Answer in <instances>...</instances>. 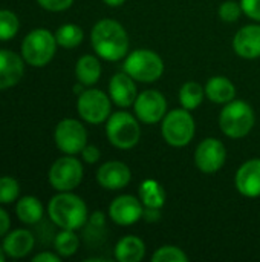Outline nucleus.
Instances as JSON below:
<instances>
[{
	"label": "nucleus",
	"mask_w": 260,
	"mask_h": 262,
	"mask_svg": "<svg viewBox=\"0 0 260 262\" xmlns=\"http://www.w3.org/2000/svg\"><path fill=\"white\" fill-rule=\"evenodd\" d=\"M90 43L95 54L106 61H120L126 58L130 45L126 28L112 18H103L93 25Z\"/></svg>",
	"instance_id": "nucleus-1"
},
{
	"label": "nucleus",
	"mask_w": 260,
	"mask_h": 262,
	"mask_svg": "<svg viewBox=\"0 0 260 262\" xmlns=\"http://www.w3.org/2000/svg\"><path fill=\"white\" fill-rule=\"evenodd\" d=\"M51 221L66 230H78L89 221L86 203L72 192H58L48 204Z\"/></svg>",
	"instance_id": "nucleus-2"
},
{
	"label": "nucleus",
	"mask_w": 260,
	"mask_h": 262,
	"mask_svg": "<svg viewBox=\"0 0 260 262\" xmlns=\"http://www.w3.org/2000/svg\"><path fill=\"white\" fill-rule=\"evenodd\" d=\"M256 124V114L250 103L233 100L224 104L219 114V127L224 135L233 140L247 137Z\"/></svg>",
	"instance_id": "nucleus-3"
},
{
	"label": "nucleus",
	"mask_w": 260,
	"mask_h": 262,
	"mask_svg": "<svg viewBox=\"0 0 260 262\" xmlns=\"http://www.w3.org/2000/svg\"><path fill=\"white\" fill-rule=\"evenodd\" d=\"M164 60L159 54L150 49H135L126 55L123 71L135 81L155 83L164 74Z\"/></svg>",
	"instance_id": "nucleus-4"
},
{
	"label": "nucleus",
	"mask_w": 260,
	"mask_h": 262,
	"mask_svg": "<svg viewBox=\"0 0 260 262\" xmlns=\"http://www.w3.org/2000/svg\"><path fill=\"white\" fill-rule=\"evenodd\" d=\"M196 134V123L190 111L181 107L166 114L161 121V135L172 147H185Z\"/></svg>",
	"instance_id": "nucleus-5"
},
{
	"label": "nucleus",
	"mask_w": 260,
	"mask_h": 262,
	"mask_svg": "<svg viewBox=\"0 0 260 262\" xmlns=\"http://www.w3.org/2000/svg\"><path fill=\"white\" fill-rule=\"evenodd\" d=\"M106 137L109 143L116 149H133L141 138L139 120L124 111L110 114L106 121Z\"/></svg>",
	"instance_id": "nucleus-6"
},
{
	"label": "nucleus",
	"mask_w": 260,
	"mask_h": 262,
	"mask_svg": "<svg viewBox=\"0 0 260 262\" xmlns=\"http://www.w3.org/2000/svg\"><path fill=\"white\" fill-rule=\"evenodd\" d=\"M57 45L55 34L44 28H37L23 38L21 57L28 64L43 68L54 58Z\"/></svg>",
	"instance_id": "nucleus-7"
},
{
	"label": "nucleus",
	"mask_w": 260,
	"mask_h": 262,
	"mask_svg": "<svg viewBox=\"0 0 260 262\" xmlns=\"http://www.w3.org/2000/svg\"><path fill=\"white\" fill-rule=\"evenodd\" d=\"M77 111L81 120L89 124H101L112 114V100L109 94L100 89H84L77 100Z\"/></svg>",
	"instance_id": "nucleus-8"
},
{
	"label": "nucleus",
	"mask_w": 260,
	"mask_h": 262,
	"mask_svg": "<svg viewBox=\"0 0 260 262\" xmlns=\"http://www.w3.org/2000/svg\"><path fill=\"white\" fill-rule=\"evenodd\" d=\"M84 169L74 155H64L49 169V183L57 192H72L83 181Z\"/></svg>",
	"instance_id": "nucleus-9"
},
{
	"label": "nucleus",
	"mask_w": 260,
	"mask_h": 262,
	"mask_svg": "<svg viewBox=\"0 0 260 262\" xmlns=\"http://www.w3.org/2000/svg\"><path fill=\"white\" fill-rule=\"evenodd\" d=\"M54 141L58 150L64 155H77L81 154L87 144V130L81 121L75 118H64L54 130Z\"/></svg>",
	"instance_id": "nucleus-10"
},
{
	"label": "nucleus",
	"mask_w": 260,
	"mask_h": 262,
	"mask_svg": "<svg viewBox=\"0 0 260 262\" xmlns=\"http://www.w3.org/2000/svg\"><path fill=\"white\" fill-rule=\"evenodd\" d=\"M135 117L146 124H156L162 121L167 114V100L156 89H147L138 94L133 103Z\"/></svg>",
	"instance_id": "nucleus-11"
},
{
	"label": "nucleus",
	"mask_w": 260,
	"mask_h": 262,
	"mask_svg": "<svg viewBox=\"0 0 260 262\" xmlns=\"http://www.w3.org/2000/svg\"><path fill=\"white\" fill-rule=\"evenodd\" d=\"M227 160L225 144L218 138H204L195 150V164L202 173H216Z\"/></svg>",
	"instance_id": "nucleus-12"
},
{
	"label": "nucleus",
	"mask_w": 260,
	"mask_h": 262,
	"mask_svg": "<svg viewBox=\"0 0 260 262\" xmlns=\"http://www.w3.org/2000/svg\"><path fill=\"white\" fill-rule=\"evenodd\" d=\"M144 215V204L139 196L120 195L109 206V218L121 227L136 224Z\"/></svg>",
	"instance_id": "nucleus-13"
},
{
	"label": "nucleus",
	"mask_w": 260,
	"mask_h": 262,
	"mask_svg": "<svg viewBox=\"0 0 260 262\" xmlns=\"http://www.w3.org/2000/svg\"><path fill=\"white\" fill-rule=\"evenodd\" d=\"M132 170L123 161H107L97 170V181L106 190H121L130 184Z\"/></svg>",
	"instance_id": "nucleus-14"
},
{
	"label": "nucleus",
	"mask_w": 260,
	"mask_h": 262,
	"mask_svg": "<svg viewBox=\"0 0 260 262\" xmlns=\"http://www.w3.org/2000/svg\"><path fill=\"white\" fill-rule=\"evenodd\" d=\"M236 189L245 198L260 196V158H251L241 164L234 177Z\"/></svg>",
	"instance_id": "nucleus-15"
},
{
	"label": "nucleus",
	"mask_w": 260,
	"mask_h": 262,
	"mask_svg": "<svg viewBox=\"0 0 260 262\" xmlns=\"http://www.w3.org/2000/svg\"><path fill=\"white\" fill-rule=\"evenodd\" d=\"M109 97L112 103H115L120 107L133 106L138 97L136 81L124 71L115 74L109 81Z\"/></svg>",
	"instance_id": "nucleus-16"
},
{
	"label": "nucleus",
	"mask_w": 260,
	"mask_h": 262,
	"mask_svg": "<svg viewBox=\"0 0 260 262\" xmlns=\"http://www.w3.org/2000/svg\"><path fill=\"white\" fill-rule=\"evenodd\" d=\"M234 52L245 60L260 58V25L242 26L233 38Z\"/></svg>",
	"instance_id": "nucleus-17"
},
{
	"label": "nucleus",
	"mask_w": 260,
	"mask_h": 262,
	"mask_svg": "<svg viewBox=\"0 0 260 262\" xmlns=\"http://www.w3.org/2000/svg\"><path fill=\"white\" fill-rule=\"evenodd\" d=\"M25 74L23 58L14 51L0 49V91L15 86Z\"/></svg>",
	"instance_id": "nucleus-18"
},
{
	"label": "nucleus",
	"mask_w": 260,
	"mask_h": 262,
	"mask_svg": "<svg viewBox=\"0 0 260 262\" xmlns=\"http://www.w3.org/2000/svg\"><path fill=\"white\" fill-rule=\"evenodd\" d=\"M34 236L26 229H17L11 233H6L2 243V247L9 258H25L34 249Z\"/></svg>",
	"instance_id": "nucleus-19"
},
{
	"label": "nucleus",
	"mask_w": 260,
	"mask_h": 262,
	"mask_svg": "<svg viewBox=\"0 0 260 262\" xmlns=\"http://www.w3.org/2000/svg\"><path fill=\"white\" fill-rule=\"evenodd\" d=\"M205 97L213 101L215 104H227L234 100L236 97V86L234 83L224 77V75H215L211 77L205 86Z\"/></svg>",
	"instance_id": "nucleus-20"
},
{
	"label": "nucleus",
	"mask_w": 260,
	"mask_h": 262,
	"mask_svg": "<svg viewBox=\"0 0 260 262\" xmlns=\"http://www.w3.org/2000/svg\"><path fill=\"white\" fill-rule=\"evenodd\" d=\"M146 256V244L136 235L123 236L115 246V258L118 262H141Z\"/></svg>",
	"instance_id": "nucleus-21"
},
{
	"label": "nucleus",
	"mask_w": 260,
	"mask_h": 262,
	"mask_svg": "<svg viewBox=\"0 0 260 262\" xmlns=\"http://www.w3.org/2000/svg\"><path fill=\"white\" fill-rule=\"evenodd\" d=\"M77 80L84 86H93L101 77V63L98 55H83L75 64Z\"/></svg>",
	"instance_id": "nucleus-22"
},
{
	"label": "nucleus",
	"mask_w": 260,
	"mask_h": 262,
	"mask_svg": "<svg viewBox=\"0 0 260 262\" xmlns=\"http://www.w3.org/2000/svg\"><path fill=\"white\" fill-rule=\"evenodd\" d=\"M15 215L23 224H37L43 218V204L35 196H23L17 200Z\"/></svg>",
	"instance_id": "nucleus-23"
},
{
	"label": "nucleus",
	"mask_w": 260,
	"mask_h": 262,
	"mask_svg": "<svg viewBox=\"0 0 260 262\" xmlns=\"http://www.w3.org/2000/svg\"><path fill=\"white\" fill-rule=\"evenodd\" d=\"M138 196L147 209H161L166 203L164 187L156 180H144L139 186Z\"/></svg>",
	"instance_id": "nucleus-24"
},
{
	"label": "nucleus",
	"mask_w": 260,
	"mask_h": 262,
	"mask_svg": "<svg viewBox=\"0 0 260 262\" xmlns=\"http://www.w3.org/2000/svg\"><path fill=\"white\" fill-rule=\"evenodd\" d=\"M205 98V89L196 81H187L179 89V103L187 111L198 109Z\"/></svg>",
	"instance_id": "nucleus-25"
},
{
	"label": "nucleus",
	"mask_w": 260,
	"mask_h": 262,
	"mask_svg": "<svg viewBox=\"0 0 260 262\" xmlns=\"http://www.w3.org/2000/svg\"><path fill=\"white\" fill-rule=\"evenodd\" d=\"M55 38L58 46L66 48V49H72L81 45L83 38H84V32L83 29L75 25V23H66L61 25L57 32H55Z\"/></svg>",
	"instance_id": "nucleus-26"
},
{
	"label": "nucleus",
	"mask_w": 260,
	"mask_h": 262,
	"mask_svg": "<svg viewBox=\"0 0 260 262\" xmlns=\"http://www.w3.org/2000/svg\"><path fill=\"white\" fill-rule=\"evenodd\" d=\"M80 247V238L77 236L75 230L61 229V232L54 239V249L61 258H69L77 253Z\"/></svg>",
	"instance_id": "nucleus-27"
},
{
	"label": "nucleus",
	"mask_w": 260,
	"mask_h": 262,
	"mask_svg": "<svg viewBox=\"0 0 260 262\" xmlns=\"http://www.w3.org/2000/svg\"><path fill=\"white\" fill-rule=\"evenodd\" d=\"M20 28L18 17L9 9H0V41L11 40L17 35Z\"/></svg>",
	"instance_id": "nucleus-28"
},
{
	"label": "nucleus",
	"mask_w": 260,
	"mask_h": 262,
	"mask_svg": "<svg viewBox=\"0 0 260 262\" xmlns=\"http://www.w3.org/2000/svg\"><path fill=\"white\" fill-rule=\"evenodd\" d=\"M153 262H187L188 256L176 246H162L152 255Z\"/></svg>",
	"instance_id": "nucleus-29"
},
{
	"label": "nucleus",
	"mask_w": 260,
	"mask_h": 262,
	"mask_svg": "<svg viewBox=\"0 0 260 262\" xmlns=\"http://www.w3.org/2000/svg\"><path fill=\"white\" fill-rule=\"evenodd\" d=\"M20 184L12 177H0V204H11L18 200Z\"/></svg>",
	"instance_id": "nucleus-30"
},
{
	"label": "nucleus",
	"mask_w": 260,
	"mask_h": 262,
	"mask_svg": "<svg viewBox=\"0 0 260 262\" xmlns=\"http://www.w3.org/2000/svg\"><path fill=\"white\" fill-rule=\"evenodd\" d=\"M218 14L221 17V20H224L227 23H234V21H238L241 18V15L244 14V11H242L241 3H238L234 0H227V2H224L219 6Z\"/></svg>",
	"instance_id": "nucleus-31"
},
{
	"label": "nucleus",
	"mask_w": 260,
	"mask_h": 262,
	"mask_svg": "<svg viewBox=\"0 0 260 262\" xmlns=\"http://www.w3.org/2000/svg\"><path fill=\"white\" fill-rule=\"evenodd\" d=\"M37 3L51 12H60V11H66L72 6L74 0H37Z\"/></svg>",
	"instance_id": "nucleus-32"
},
{
	"label": "nucleus",
	"mask_w": 260,
	"mask_h": 262,
	"mask_svg": "<svg viewBox=\"0 0 260 262\" xmlns=\"http://www.w3.org/2000/svg\"><path fill=\"white\" fill-rule=\"evenodd\" d=\"M241 6L248 18L260 23V0H241Z\"/></svg>",
	"instance_id": "nucleus-33"
},
{
	"label": "nucleus",
	"mask_w": 260,
	"mask_h": 262,
	"mask_svg": "<svg viewBox=\"0 0 260 262\" xmlns=\"http://www.w3.org/2000/svg\"><path fill=\"white\" fill-rule=\"evenodd\" d=\"M81 158H83V161L87 163V164H95V163L100 161L101 152H100V149H98L97 146H93V144H86L84 149L81 150Z\"/></svg>",
	"instance_id": "nucleus-34"
},
{
	"label": "nucleus",
	"mask_w": 260,
	"mask_h": 262,
	"mask_svg": "<svg viewBox=\"0 0 260 262\" xmlns=\"http://www.w3.org/2000/svg\"><path fill=\"white\" fill-rule=\"evenodd\" d=\"M34 262H60L61 256L58 253H51V252H41L32 258Z\"/></svg>",
	"instance_id": "nucleus-35"
},
{
	"label": "nucleus",
	"mask_w": 260,
	"mask_h": 262,
	"mask_svg": "<svg viewBox=\"0 0 260 262\" xmlns=\"http://www.w3.org/2000/svg\"><path fill=\"white\" fill-rule=\"evenodd\" d=\"M89 224L93 229H103L106 226V216H104V213L103 212H93L89 216Z\"/></svg>",
	"instance_id": "nucleus-36"
},
{
	"label": "nucleus",
	"mask_w": 260,
	"mask_h": 262,
	"mask_svg": "<svg viewBox=\"0 0 260 262\" xmlns=\"http://www.w3.org/2000/svg\"><path fill=\"white\" fill-rule=\"evenodd\" d=\"M9 227H11L9 215H8V212H6L5 209H2V207H0V238H2V236H5V235L8 233Z\"/></svg>",
	"instance_id": "nucleus-37"
},
{
	"label": "nucleus",
	"mask_w": 260,
	"mask_h": 262,
	"mask_svg": "<svg viewBox=\"0 0 260 262\" xmlns=\"http://www.w3.org/2000/svg\"><path fill=\"white\" fill-rule=\"evenodd\" d=\"M107 6H110V8H118V6H121V5H124L126 3V0H103Z\"/></svg>",
	"instance_id": "nucleus-38"
},
{
	"label": "nucleus",
	"mask_w": 260,
	"mask_h": 262,
	"mask_svg": "<svg viewBox=\"0 0 260 262\" xmlns=\"http://www.w3.org/2000/svg\"><path fill=\"white\" fill-rule=\"evenodd\" d=\"M6 259V253H5V250H3V247L0 246V262H3Z\"/></svg>",
	"instance_id": "nucleus-39"
}]
</instances>
